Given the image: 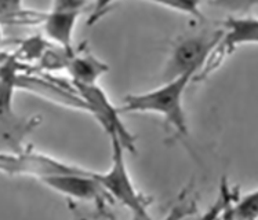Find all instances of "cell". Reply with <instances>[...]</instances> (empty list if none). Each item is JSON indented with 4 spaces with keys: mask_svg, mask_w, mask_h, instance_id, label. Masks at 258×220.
<instances>
[{
    "mask_svg": "<svg viewBox=\"0 0 258 220\" xmlns=\"http://www.w3.org/2000/svg\"><path fill=\"white\" fill-rule=\"evenodd\" d=\"M147 2L163 6V7H167L170 10L184 13V14L195 17V18H199V20L203 18L201 13L202 0H147Z\"/></svg>",
    "mask_w": 258,
    "mask_h": 220,
    "instance_id": "11",
    "label": "cell"
},
{
    "mask_svg": "<svg viewBox=\"0 0 258 220\" xmlns=\"http://www.w3.org/2000/svg\"><path fill=\"white\" fill-rule=\"evenodd\" d=\"M198 72H188L178 77L166 80L159 88L141 94L127 95L120 107L121 113H155L162 116L182 137H188V123L184 110V94L188 84Z\"/></svg>",
    "mask_w": 258,
    "mask_h": 220,
    "instance_id": "1",
    "label": "cell"
},
{
    "mask_svg": "<svg viewBox=\"0 0 258 220\" xmlns=\"http://www.w3.org/2000/svg\"><path fill=\"white\" fill-rule=\"evenodd\" d=\"M83 9L51 6V10L44 14L43 29L54 43L63 51L74 55V32Z\"/></svg>",
    "mask_w": 258,
    "mask_h": 220,
    "instance_id": "7",
    "label": "cell"
},
{
    "mask_svg": "<svg viewBox=\"0 0 258 220\" xmlns=\"http://www.w3.org/2000/svg\"><path fill=\"white\" fill-rule=\"evenodd\" d=\"M78 94L83 98L87 112L94 116V119L105 130L108 137H117L126 147L127 152L136 153V138L127 130L120 119V109H117L104 89L98 84L80 85L75 84Z\"/></svg>",
    "mask_w": 258,
    "mask_h": 220,
    "instance_id": "4",
    "label": "cell"
},
{
    "mask_svg": "<svg viewBox=\"0 0 258 220\" xmlns=\"http://www.w3.org/2000/svg\"><path fill=\"white\" fill-rule=\"evenodd\" d=\"M222 36L224 31L220 29L192 33L181 39L173 48V53L164 68V81L175 79L188 72H199L214 48L220 44Z\"/></svg>",
    "mask_w": 258,
    "mask_h": 220,
    "instance_id": "3",
    "label": "cell"
},
{
    "mask_svg": "<svg viewBox=\"0 0 258 220\" xmlns=\"http://www.w3.org/2000/svg\"><path fill=\"white\" fill-rule=\"evenodd\" d=\"M97 172L85 171L78 173H65L43 179L42 182L54 191L80 201H98L109 197L97 179Z\"/></svg>",
    "mask_w": 258,
    "mask_h": 220,
    "instance_id": "6",
    "label": "cell"
},
{
    "mask_svg": "<svg viewBox=\"0 0 258 220\" xmlns=\"http://www.w3.org/2000/svg\"><path fill=\"white\" fill-rule=\"evenodd\" d=\"M211 3L231 13L244 14L251 10L254 6L258 5V0H211Z\"/></svg>",
    "mask_w": 258,
    "mask_h": 220,
    "instance_id": "12",
    "label": "cell"
},
{
    "mask_svg": "<svg viewBox=\"0 0 258 220\" xmlns=\"http://www.w3.org/2000/svg\"><path fill=\"white\" fill-rule=\"evenodd\" d=\"M67 70L75 84L80 85H91L98 84V79L102 74L109 72V66L94 55H72L67 62Z\"/></svg>",
    "mask_w": 258,
    "mask_h": 220,
    "instance_id": "9",
    "label": "cell"
},
{
    "mask_svg": "<svg viewBox=\"0 0 258 220\" xmlns=\"http://www.w3.org/2000/svg\"><path fill=\"white\" fill-rule=\"evenodd\" d=\"M115 2L116 0H94V9H93V13H91L89 20L90 25H93L98 21L101 17L105 14L106 10L109 9V6Z\"/></svg>",
    "mask_w": 258,
    "mask_h": 220,
    "instance_id": "13",
    "label": "cell"
},
{
    "mask_svg": "<svg viewBox=\"0 0 258 220\" xmlns=\"http://www.w3.org/2000/svg\"><path fill=\"white\" fill-rule=\"evenodd\" d=\"M224 36L217 48L225 55L237 46L258 44V18L251 16L229 17L224 27Z\"/></svg>",
    "mask_w": 258,
    "mask_h": 220,
    "instance_id": "8",
    "label": "cell"
},
{
    "mask_svg": "<svg viewBox=\"0 0 258 220\" xmlns=\"http://www.w3.org/2000/svg\"><path fill=\"white\" fill-rule=\"evenodd\" d=\"M231 216L236 219H258V189L237 199Z\"/></svg>",
    "mask_w": 258,
    "mask_h": 220,
    "instance_id": "10",
    "label": "cell"
},
{
    "mask_svg": "<svg viewBox=\"0 0 258 220\" xmlns=\"http://www.w3.org/2000/svg\"><path fill=\"white\" fill-rule=\"evenodd\" d=\"M112 145L111 168L102 173H95L106 194L120 202L137 219H151L148 204L133 183L126 165V147L117 137H109Z\"/></svg>",
    "mask_w": 258,
    "mask_h": 220,
    "instance_id": "2",
    "label": "cell"
},
{
    "mask_svg": "<svg viewBox=\"0 0 258 220\" xmlns=\"http://www.w3.org/2000/svg\"><path fill=\"white\" fill-rule=\"evenodd\" d=\"M0 168L2 171L11 176L17 175H28L35 178L43 179L65 173L85 172L87 169L72 164H67L55 157L43 154V153L32 152H16V153H2L0 157Z\"/></svg>",
    "mask_w": 258,
    "mask_h": 220,
    "instance_id": "5",
    "label": "cell"
}]
</instances>
